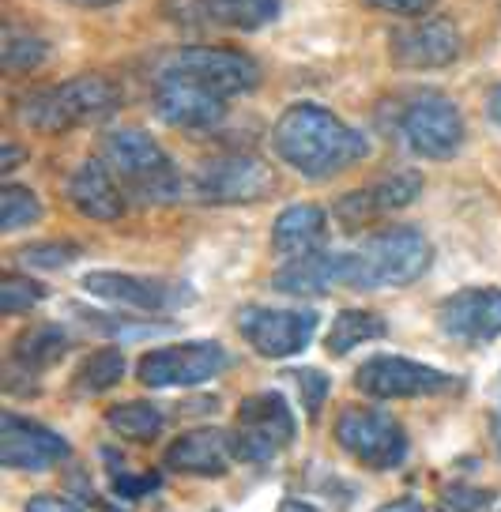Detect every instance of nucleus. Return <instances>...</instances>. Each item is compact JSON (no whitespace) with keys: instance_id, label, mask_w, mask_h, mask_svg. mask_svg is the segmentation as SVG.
Listing matches in <instances>:
<instances>
[{"instance_id":"obj_5","label":"nucleus","mask_w":501,"mask_h":512,"mask_svg":"<svg viewBox=\"0 0 501 512\" xmlns=\"http://www.w3.org/2000/svg\"><path fill=\"white\" fill-rule=\"evenodd\" d=\"M155 76H181V80H193L200 87H208L215 95L234 98L257 91L260 64L249 53L230 46H181L162 57Z\"/></svg>"},{"instance_id":"obj_38","label":"nucleus","mask_w":501,"mask_h":512,"mask_svg":"<svg viewBox=\"0 0 501 512\" xmlns=\"http://www.w3.org/2000/svg\"><path fill=\"white\" fill-rule=\"evenodd\" d=\"M377 512H426V509H422V501H415V497H400V501H388V505H381Z\"/></svg>"},{"instance_id":"obj_20","label":"nucleus","mask_w":501,"mask_h":512,"mask_svg":"<svg viewBox=\"0 0 501 512\" xmlns=\"http://www.w3.org/2000/svg\"><path fill=\"white\" fill-rule=\"evenodd\" d=\"M68 204L91 223H117L129 208V192L102 159L80 162L68 177Z\"/></svg>"},{"instance_id":"obj_37","label":"nucleus","mask_w":501,"mask_h":512,"mask_svg":"<svg viewBox=\"0 0 501 512\" xmlns=\"http://www.w3.org/2000/svg\"><path fill=\"white\" fill-rule=\"evenodd\" d=\"M23 512H80V509L57 494H34V497H27Z\"/></svg>"},{"instance_id":"obj_12","label":"nucleus","mask_w":501,"mask_h":512,"mask_svg":"<svg viewBox=\"0 0 501 512\" xmlns=\"http://www.w3.org/2000/svg\"><path fill=\"white\" fill-rule=\"evenodd\" d=\"M80 287L98 302L140 309V313H170V309H185V305L196 302L193 287H185V283L129 272H87L80 279Z\"/></svg>"},{"instance_id":"obj_10","label":"nucleus","mask_w":501,"mask_h":512,"mask_svg":"<svg viewBox=\"0 0 501 512\" xmlns=\"http://www.w3.org/2000/svg\"><path fill=\"white\" fill-rule=\"evenodd\" d=\"M275 189L272 166L257 155H215V159L200 162V170L193 174V192L200 204H215V208H227V204H257L268 192Z\"/></svg>"},{"instance_id":"obj_16","label":"nucleus","mask_w":501,"mask_h":512,"mask_svg":"<svg viewBox=\"0 0 501 512\" xmlns=\"http://www.w3.org/2000/svg\"><path fill=\"white\" fill-rule=\"evenodd\" d=\"M151 106L166 125L185 128V132H208L227 121V98L181 76H159L151 91Z\"/></svg>"},{"instance_id":"obj_24","label":"nucleus","mask_w":501,"mask_h":512,"mask_svg":"<svg viewBox=\"0 0 501 512\" xmlns=\"http://www.w3.org/2000/svg\"><path fill=\"white\" fill-rule=\"evenodd\" d=\"M279 16V0H196V19L223 31H260Z\"/></svg>"},{"instance_id":"obj_25","label":"nucleus","mask_w":501,"mask_h":512,"mask_svg":"<svg viewBox=\"0 0 501 512\" xmlns=\"http://www.w3.org/2000/svg\"><path fill=\"white\" fill-rule=\"evenodd\" d=\"M388 324L381 313H373V309H343L336 313L332 320V328H328V336H324V347L332 358H343V354H351L355 347L362 343H373V339H385Z\"/></svg>"},{"instance_id":"obj_32","label":"nucleus","mask_w":501,"mask_h":512,"mask_svg":"<svg viewBox=\"0 0 501 512\" xmlns=\"http://www.w3.org/2000/svg\"><path fill=\"white\" fill-rule=\"evenodd\" d=\"M291 381L298 384V396H302V411H306V418H317L324 411V400H328V392H332V381L324 377L321 369H294Z\"/></svg>"},{"instance_id":"obj_22","label":"nucleus","mask_w":501,"mask_h":512,"mask_svg":"<svg viewBox=\"0 0 501 512\" xmlns=\"http://www.w3.org/2000/svg\"><path fill=\"white\" fill-rule=\"evenodd\" d=\"M328 234V215L317 204H291L279 211V219L272 223V249L279 256H309L324 245Z\"/></svg>"},{"instance_id":"obj_39","label":"nucleus","mask_w":501,"mask_h":512,"mask_svg":"<svg viewBox=\"0 0 501 512\" xmlns=\"http://www.w3.org/2000/svg\"><path fill=\"white\" fill-rule=\"evenodd\" d=\"M275 512H321V509H317V505H309V501H298V497H283Z\"/></svg>"},{"instance_id":"obj_19","label":"nucleus","mask_w":501,"mask_h":512,"mask_svg":"<svg viewBox=\"0 0 501 512\" xmlns=\"http://www.w3.org/2000/svg\"><path fill=\"white\" fill-rule=\"evenodd\" d=\"M234 460H238L234 456V437L227 430H215V426L185 430L162 452L166 471L193 475V479H219V475H227Z\"/></svg>"},{"instance_id":"obj_21","label":"nucleus","mask_w":501,"mask_h":512,"mask_svg":"<svg viewBox=\"0 0 501 512\" xmlns=\"http://www.w3.org/2000/svg\"><path fill=\"white\" fill-rule=\"evenodd\" d=\"M332 287H347V253H317L294 256L287 268L272 275V290L291 298H317Z\"/></svg>"},{"instance_id":"obj_41","label":"nucleus","mask_w":501,"mask_h":512,"mask_svg":"<svg viewBox=\"0 0 501 512\" xmlns=\"http://www.w3.org/2000/svg\"><path fill=\"white\" fill-rule=\"evenodd\" d=\"M490 121L501 125V87H494V95H490Z\"/></svg>"},{"instance_id":"obj_30","label":"nucleus","mask_w":501,"mask_h":512,"mask_svg":"<svg viewBox=\"0 0 501 512\" xmlns=\"http://www.w3.org/2000/svg\"><path fill=\"white\" fill-rule=\"evenodd\" d=\"M42 219V200L23 185H4L0 189V230L12 234Z\"/></svg>"},{"instance_id":"obj_6","label":"nucleus","mask_w":501,"mask_h":512,"mask_svg":"<svg viewBox=\"0 0 501 512\" xmlns=\"http://www.w3.org/2000/svg\"><path fill=\"white\" fill-rule=\"evenodd\" d=\"M298 422L294 411L279 392H257L238 403V422H234V456L242 464H268L283 448H291Z\"/></svg>"},{"instance_id":"obj_17","label":"nucleus","mask_w":501,"mask_h":512,"mask_svg":"<svg viewBox=\"0 0 501 512\" xmlns=\"http://www.w3.org/2000/svg\"><path fill=\"white\" fill-rule=\"evenodd\" d=\"M437 328L456 343L483 347L501 336V290L468 287L437 305Z\"/></svg>"},{"instance_id":"obj_42","label":"nucleus","mask_w":501,"mask_h":512,"mask_svg":"<svg viewBox=\"0 0 501 512\" xmlns=\"http://www.w3.org/2000/svg\"><path fill=\"white\" fill-rule=\"evenodd\" d=\"M72 4H80V8H110L117 0H72Z\"/></svg>"},{"instance_id":"obj_43","label":"nucleus","mask_w":501,"mask_h":512,"mask_svg":"<svg viewBox=\"0 0 501 512\" xmlns=\"http://www.w3.org/2000/svg\"><path fill=\"white\" fill-rule=\"evenodd\" d=\"M494 441H498V452H501V418H494Z\"/></svg>"},{"instance_id":"obj_23","label":"nucleus","mask_w":501,"mask_h":512,"mask_svg":"<svg viewBox=\"0 0 501 512\" xmlns=\"http://www.w3.org/2000/svg\"><path fill=\"white\" fill-rule=\"evenodd\" d=\"M68 347H72V339H68V332L61 324H34V328H23L12 339V362L8 366L38 377L42 369L57 366L68 354Z\"/></svg>"},{"instance_id":"obj_34","label":"nucleus","mask_w":501,"mask_h":512,"mask_svg":"<svg viewBox=\"0 0 501 512\" xmlns=\"http://www.w3.org/2000/svg\"><path fill=\"white\" fill-rule=\"evenodd\" d=\"M159 475L151 471V475H129V471H121V475H114V494L121 497V501H140L144 494H155L159 490Z\"/></svg>"},{"instance_id":"obj_15","label":"nucleus","mask_w":501,"mask_h":512,"mask_svg":"<svg viewBox=\"0 0 501 512\" xmlns=\"http://www.w3.org/2000/svg\"><path fill=\"white\" fill-rule=\"evenodd\" d=\"M422 192V177L415 170H396V174L377 177L373 185H362V189L347 192L336 200V223L343 230H366V226L388 219L392 211L415 204V196Z\"/></svg>"},{"instance_id":"obj_9","label":"nucleus","mask_w":501,"mask_h":512,"mask_svg":"<svg viewBox=\"0 0 501 512\" xmlns=\"http://www.w3.org/2000/svg\"><path fill=\"white\" fill-rule=\"evenodd\" d=\"M230 366V354L215 339H193L174 347H155L140 358L136 377L144 388H196L215 381Z\"/></svg>"},{"instance_id":"obj_14","label":"nucleus","mask_w":501,"mask_h":512,"mask_svg":"<svg viewBox=\"0 0 501 512\" xmlns=\"http://www.w3.org/2000/svg\"><path fill=\"white\" fill-rule=\"evenodd\" d=\"M68 456H72V445L57 430L23 415H12V411L0 415V467L38 475V471L65 464Z\"/></svg>"},{"instance_id":"obj_8","label":"nucleus","mask_w":501,"mask_h":512,"mask_svg":"<svg viewBox=\"0 0 501 512\" xmlns=\"http://www.w3.org/2000/svg\"><path fill=\"white\" fill-rule=\"evenodd\" d=\"M400 136L404 144L430 162L453 159L464 147V117L453 98L437 95V91H422L411 95L400 106Z\"/></svg>"},{"instance_id":"obj_4","label":"nucleus","mask_w":501,"mask_h":512,"mask_svg":"<svg viewBox=\"0 0 501 512\" xmlns=\"http://www.w3.org/2000/svg\"><path fill=\"white\" fill-rule=\"evenodd\" d=\"M102 162L114 170L121 189L140 204H174L185 192L181 170L166 147L144 128H114L102 140Z\"/></svg>"},{"instance_id":"obj_18","label":"nucleus","mask_w":501,"mask_h":512,"mask_svg":"<svg viewBox=\"0 0 501 512\" xmlns=\"http://www.w3.org/2000/svg\"><path fill=\"white\" fill-rule=\"evenodd\" d=\"M460 31H456L453 19H415V23H404L388 34V53L400 68H445L460 57Z\"/></svg>"},{"instance_id":"obj_35","label":"nucleus","mask_w":501,"mask_h":512,"mask_svg":"<svg viewBox=\"0 0 501 512\" xmlns=\"http://www.w3.org/2000/svg\"><path fill=\"white\" fill-rule=\"evenodd\" d=\"M445 512H483L490 494L483 490H471V486H453V490H445Z\"/></svg>"},{"instance_id":"obj_7","label":"nucleus","mask_w":501,"mask_h":512,"mask_svg":"<svg viewBox=\"0 0 501 512\" xmlns=\"http://www.w3.org/2000/svg\"><path fill=\"white\" fill-rule=\"evenodd\" d=\"M336 445L370 471H392L407 460V430L377 407H343L336 418Z\"/></svg>"},{"instance_id":"obj_1","label":"nucleus","mask_w":501,"mask_h":512,"mask_svg":"<svg viewBox=\"0 0 501 512\" xmlns=\"http://www.w3.org/2000/svg\"><path fill=\"white\" fill-rule=\"evenodd\" d=\"M272 151L294 174L324 181L370 155L366 136L317 102H298L272 128Z\"/></svg>"},{"instance_id":"obj_13","label":"nucleus","mask_w":501,"mask_h":512,"mask_svg":"<svg viewBox=\"0 0 501 512\" xmlns=\"http://www.w3.org/2000/svg\"><path fill=\"white\" fill-rule=\"evenodd\" d=\"M238 332L260 358H294L317 336V313L313 309H268L249 305L238 313Z\"/></svg>"},{"instance_id":"obj_33","label":"nucleus","mask_w":501,"mask_h":512,"mask_svg":"<svg viewBox=\"0 0 501 512\" xmlns=\"http://www.w3.org/2000/svg\"><path fill=\"white\" fill-rule=\"evenodd\" d=\"M87 328L106 332V336H147V332H166V324H132L125 317H102V313H80Z\"/></svg>"},{"instance_id":"obj_11","label":"nucleus","mask_w":501,"mask_h":512,"mask_svg":"<svg viewBox=\"0 0 501 512\" xmlns=\"http://www.w3.org/2000/svg\"><path fill=\"white\" fill-rule=\"evenodd\" d=\"M355 388L370 400H419V396H441L456 388V377L411 362L404 354H377L355 369Z\"/></svg>"},{"instance_id":"obj_3","label":"nucleus","mask_w":501,"mask_h":512,"mask_svg":"<svg viewBox=\"0 0 501 512\" xmlns=\"http://www.w3.org/2000/svg\"><path fill=\"white\" fill-rule=\"evenodd\" d=\"M434 245L415 226H385L362 238L358 249L347 253V287L388 290L411 287L430 272Z\"/></svg>"},{"instance_id":"obj_26","label":"nucleus","mask_w":501,"mask_h":512,"mask_svg":"<svg viewBox=\"0 0 501 512\" xmlns=\"http://www.w3.org/2000/svg\"><path fill=\"white\" fill-rule=\"evenodd\" d=\"M125 351L121 347H102V351L87 354L76 373H72V392L76 396H102V392H110L117 384L125 381Z\"/></svg>"},{"instance_id":"obj_36","label":"nucleus","mask_w":501,"mask_h":512,"mask_svg":"<svg viewBox=\"0 0 501 512\" xmlns=\"http://www.w3.org/2000/svg\"><path fill=\"white\" fill-rule=\"evenodd\" d=\"M366 4H373V8H381V12H388V16L419 19V16H426V12L434 8L437 0H366Z\"/></svg>"},{"instance_id":"obj_31","label":"nucleus","mask_w":501,"mask_h":512,"mask_svg":"<svg viewBox=\"0 0 501 512\" xmlns=\"http://www.w3.org/2000/svg\"><path fill=\"white\" fill-rule=\"evenodd\" d=\"M38 302H46V287L34 283L31 275L8 272L0 279V313L4 317H16V313H27Z\"/></svg>"},{"instance_id":"obj_28","label":"nucleus","mask_w":501,"mask_h":512,"mask_svg":"<svg viewBox=\"0 0 501 512\" xmlns=\"http://www.w3.org/2000/svg\"><path fill=\"white\" fill-rule=\"evenodd\" d=\"M49 42L34 31H19V27H4V46H0V64L8 76H23L34 72L38 64H46Z\"/></svg>"},{"instance_id":"obj_27","label":"nucleus","mask_w":501,"mask_h":512,"mask_svg":"<svg viewBox=\"0 0 501 512\" xmlns=\"http://www.w3.org/2000/svg\"><path fill=\"white\" fill-rule=\"evenodd\" d=\"M106 426L117 433V437H125V441H155L166 426V415H162V407L147 400H129V403H117L106 411Z\"/></svg>"},{"instance_id":"obj_2","label":"nucleus","mask_w":501,"mask_h":512,"mask_svg":"<svg viewBox=\"0 0 501 512\" xmlns=\"http://www.w3.org/2000/svg\"><path fill=\"white\" fill-rule=\"evenodd\" d=\"M121 106V91L106 76H76L65 83H42L16 95L12 113L23 128L42 136H61L80 125H95Z\"/></svg>"},{"instance_id":"obj_29","label":"nucleus","mask_w":501,"mask_h":512,"mask_svg":"<svg viewBox=\"0 0 501 512\" xmlns=\"http://www.w3.org/2000/svg\"><path fill=\"white\" fill-rule=\"evenodd\" d=\"M83 256L80 245H72V241H34V245H23L16 249V260L19 268H27V272H61L68 264H76Z\"/></svg>"},{"instance_id":"obj_40","label":"nucleus","mask_w":501,"mask_h":512,"mask_svg":"<svg viewBox=\"0 0 501 512\" xmlns=\"http://www.w3.org/2000/svg\"><path fill=\"white\" fill-rule=\"evenodd\" d=\"M19 162L16 144H4V162H0V174H12V166Z\"/></svg>"}]
</instances>
